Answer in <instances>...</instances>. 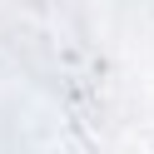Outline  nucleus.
Segmentation results:
<instances>
[]
</instances>
